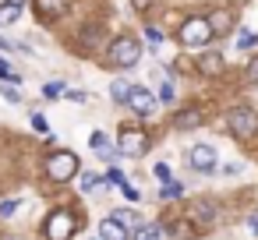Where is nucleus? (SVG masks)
Wrapping results in <instances>:
<instances>
[{"label":"nucleus","mask_w":258,"mask_h":240,"mask_svg":"<svg viewBox=\"0 0 258 240\" xmlns=\"http://www.w3.org/2000/svg\"><path fill=\"white\" fill-rule=\"evenodd\" d=\"M212 39H216V36H212V29H209V18H202V15L184 18L180 29H177V43H180V46H209Z\"/></svg>","instance_id":"obj_1"},{"label":"nucleus","mask_w":258,"mask_h":240,"mask_svg":"<svg viewBox=\"0 0 258 240\" xmlns=\"http://www.w3.org/2000/svg\"><path fill=\"white\" fill-rule=\"evenodd\" d=\"M138 57H142L138 39H131V36H117V39L110 43V64H117V67H135Z\"/></svg>","instance_id":"obj_2"},{"label":"nucleus","mask_w":258,"mask_h":240,"mask_svg":"<svg viewBox=\"0 0 258 240\" xmlns=\"http://www.w3.org/2000/svg\"><path fill=\"white\" fill-rule=\"evenodd\" d=\"M78 173V155L75 152H53L50 159H46V177L50 180H57V184H64V180H71Z\"/></svg>","instance_id":"obj_3"},{"label":"nucleus","mask_w":258,"mask_h":240,"mask_svg":"<svg viewBox=\"0 0 258 240\" xmlns=\"http://www.w3.org/2000/svg\"><path fill=\"white\" fill-rule=\"evenodd\" d=\"M226 127H230V134H237V138H251V134L258 131V110L237 106V110L226 117Z\"/></svg>","instance_id":"obj_4"},{"label":"nucleus","mask_w":258,"mask_h":240,"mask_svg":"<svg viewBox=\"0 0 258 240\" xmlns=\"http://www.w3.org/2000/svg\"><path fill=\"white\" fill-rule=\"evenodd\" d=\"M78 233V219L64 208H57L50 219H46V240H71Z\"/></svg>","instance_id":"obj_5"},{"label":"nucleus","mask_w":258,"mask_h":240,"mask_svg":"<svg viewBox=\"0 0 258 240\" xmlns=\"http://www.w3.org/2000/svg\"><path fill=\"white\" fill-rule=\"evenodd\" d=\"M117 148H120V155H131V159H135V155H145V152H149V134L127 127V131L117 134Z\"/></svg>","instance_id":"obj_6"},{"label":"nucleus","mask_w":258,"mask_h":240,"mask_svg":"<svg viewBox=\"0 0 258 240\" xmlns=\"http://www.w3.org/2000/svg\"><path fill=\"white\" fill-rule=\"evenodd\" d=\"M187 163H191L195 173H212L216 170V148L212 145H195L187 152Z\"/></svg>","instance_id":"obj_7"},{"label":"nucleus","mask_w":258,"mask_h":240,"mask_svg":"<svg viewBox=\"0 0 258 240\" xmlns=\"http://www.w3.org/2000/svg\"><path fill=\"white\" fill-rule=\"evenodd\" d=\"M127 106H131L135 113L149 117V113L156 110V96H152L149 89H131V96H127Z\"/></svg>","instance_id":"obj_8"},{"label":"nucleus","mask_w":258,"mask_h":240,"mask_svg":"<svg viewBox=\"0 0 258 240\" xmlns=\"http://www.w3.org/2000/svg\"><path fill=\"white\" fill-rule=\"evenodd\" d=\"M202 124H205V110H198V106L177 110V117H173V127L177 131H191V127H202Z\"/></svg>","instance_id":"obj_9"},{"label":"nucleus","mask_w":258,"mask_h":240,"mask_svg":"<svg viewBox=\"0 0 258 240\" xmlns=\"http://www.w3.org/2000/svg\"><path fill=\"white\" fill-rule=\"evenodd\" d=\"M131 233H127V226L117 219V215H106L103 222H99V240H127Z\"/></svg>","instance_id":"obj_10"},{"label":"nucleus","mask_w":258,"mask_h":240,"mask_svg":"<svg viewBox=\"0 0 258 240\" xmlns=\"http://www.w3.org/2000/svg\"><path fill=\"white\" fill-rule=\"evenodd\" d=\"M68 4H71V0H36V15H43V18H57V15L68 11Z\"/></svg>","instance_id":"obj_11"},{"label":"nucleus","mask_w":258,"mask_h":240,"mask_svg":"<svg viewBox=\"0 0 258 240\" xmlns=\"http://www.w3.org/2000/svg\"><path fill=\"white\" fill-rule=\"evenodd\" d=\"M223 57L216 53V50H209V53H202V60H198V71L202 74H223Z\"/></svg>","instance_id":"obj_12"},{"label":"nucleus","mask_w":258,"mask_h":240,"mask_svg":"<svg viewBox=\"0 0 258 240\" xmlns=\"http://www.w3.org/2000/svg\"><path fill=\"white\" fill-rule=\"evenodd\" d=\"M230 15L226 11H216V15H209V29H212V36H226L230 32Z\"/></svg>","instance_id":"obj_13"},{"label":"nucleus","mask_w":258,"mask_h":240,"mask_svg":"<svg viewBox=\"0 0 258 240\" xmlns=\"http://www.w3.org/2000/svg\"><path fill=\"white\" fill-rule=\"evenodd\" d=\"M159 236H163V226H156V222L135 226V240H159Z\"/></svg>","instance_id":"obj_14"},{"label":"nucleus","mask_w":258,"mask_h":240,"mask_svg":"<svg viewBox=\"0 0 258 240\" xmlns=\"http://www.w3.org/2000/svg\"><path fill=\"white\" fill-rule=\"evenodd\" d=\"M18 4H11V0H4V4H0V25H11V22H18Z\"/></svg>","instance_id":"obj_15"},{"label":"nucleus","mask_w":258,"mask_h":240,"mask_svg":"<svg viewBox=\"0 0 258 240\" xmlns=\"http://www.w3.org/2000/svg\"><path fill=\"white\" fill-rule=\"evenodd\" d=\"M110 96H113L117 103H127V96H131V85H127L124 78H117V82L110 85Z\"/></svg>","instance_id":"obj_16"},{"label":"nucleus","mask_w":258,"mask_h":240,"mask_svg":"<svg viewBox=\"0 0 258 240\" xmlns=\"http://www.w3.org/2000/svg\"><path fill=\"white\" fill-rule=\"evenodd\" d=\"M180 194H184V184H180V180H166V187L159 191V198H166V201H170V198H180Z\"/></svg>","instance_id":"obj_17"},{"label":"nucleus","mask_w":258,"mask_h":240,"mask_svg":"<svg viewBox=\"0 0 258 240\" xmlns=\"http://www.w3.org/2000/svg\"><path fill=\"white\" fill-rule=\"evenodd\" d=\"M113 215H117L124 226H142V219H138V212H135V208H124V212H113Z\"/></svg>","instance_id":"obj_18"},{"label":"nucleus","mask_w":258,"mask_h":240,"mask_svg":"<svg viewBox=\"0 0 258 240\" xmlns=\"http://www.w3.org/2000/svg\"><path fill=\"white\" fill-rule=\"evenodd\" d=\"M82 39H85V43H99V39H103V29H99V25H85V29H82Z\"/></svg>","instance_id":"obj_19"},{"label":"nucleus","mask_w":258,"mask_h":240,"mask_svg":"<svg viewBox=\"0 0 258 240\" xmlns=\"http://www.w3.org/2000/svg\"><path fill=\"white\" fill-rule=\"evenodd\" d=\"M237 46H240V50H254V46H258V36H254V32H240Z\"/></svg>","instance_id":"obj_20"},{"label":"nucleus","mask_w":258,"mask_h":240,"mask_svg":"<svg viewBox=\"0 0 258 240\" xmlns=\"http://www.w3.org/2000/svg\"><path fill=\"white\" fill-rule=\"evenodd\" d=\"M43 96H50V99H57V96H68V89H64L60 82H50V85L43 89Z\"/></svg>","instance_id":"obj_21"},{"label":"nucleus","mask_w":258,"mask_h":240,"mask_svg":"<svg viewBox=\"0 0 258 240\" xmlns=\"http://www.w3.org/2000/svg\"><path fill=\"white\" fill-rule=\"evenodd\" d=\"M0 82H11V85H18V82H22V74H15L8 64H0Z\"/></svg>","instance_id":"obj_22"},{"label":"nucleus","mask_w":258,"mask_h":240,"mask_svg":"<svg viewBox=\"0 0 258 240\" xmlns=\"http://www.w3.org/2000/svg\"><path fill=\"white\" fill-rule=\"evenodd\" d=\"M0 96H4L8 103H22V96H18V89H8V82H0Z\"/></svg>","instance_id":"obj_23"},{"label":"nucleus","mask_w":258,"mask_h":240,"mask_svg":"<svg viewBox=\"0 0 258 240\" xmlns=\"http://www.w3.org/2000/svg\"><path fill=\"white\" fill-rule=\"evenodd\" d=\"M32 127H36L39 134H50V124H46V117H43V113H32Z\"/></svg>","instance_id":"obj_24"},{"label":"nucleus","mask_w":258,"mask_h":240,"mask_svg":"<svg viewBox=\"0 0 258 240\" xmlns=\"http://www.w3.org/2000/svg\"><path fill=\"white\" fill-rule=\"evenodd\" d=\"M103 180H106V184H120V187H124V184H127V177H124V173H120V170H110V173H106V177H103Z\"/></svg>","instance_id":"obj_25"},{"label":"nucleus","mask_w":258,"mask_h":240,"mask_svg":"<svg viewBox=\"0 0 258 240\" xmlns=\"http://www.w3.org/2000/svg\"><path fill=\"white\" fill-rule=\"evenodd\" d=\"M99 184H103V177H96V173H85V177H82V187H85V191H92V187H99Z\"/></svg>","instance_id":"obj_26"},{"label":"nucleus","mask_w":258,"mask_h":240,"mask_svg":"<svg viewBox=\"0 0 258 240\" xmlns=\"http://www.w3.org/2000/svg\"><path fill=\"white\" fill-rule=\"evenodd\" d=\"M145 39H149V43H159V39H163V32H159L156 25H145Z\"/></svg>","instance_id":"obj_27"},{"label":"nucleus","mask_w":258,"mask_h":240,"mask_svg":"<svg viewBox=\"0 0 258 240\" xmlns=\"http://www.w3.org/2000/svg\"><path fill=\"white\" fill-rule=\"evenodd\" d=\"M247 82H251V85H258V57L247 64Z\"/></svg>","instance_id":"obj_28"},{"label":"nucleus","mask_w":258,"mask_h":240,"mask_svg":"<svg viewBox=\"0 0 258 240\" xmlns=\"http://www.w3.org/2000/svg\"><path fill=\"white\" fill-rule=\"evenodd\" d=\"M159 99H163V103H173V85H170V82L159 89Z\"/></svg>","instance_id":"obj_29"},{"label":"nucleus","mask_w":258,"mask_h":240,"mask_svg":"<svg viewBox=\"0 0 258 240\" xmlns=\"http://www.w3.org/2000/svg\"><path fill=\"white\" fill-rule=\"evenodd\" d=\"M15 208H18V201H11V198H8V201H0V215H11Z\"/></svg>","instance_id":"obj_30"},{"label":"nucleus","mask_w":258,"mask_h":240,"mask_svg":"<svg viewBox=\"0 0 258 240\" xmlns=\"http://www.w3.org/2000/svg\"><path fill=\"white\" fill-rule=\"evenodd\" d=\"M156 177H159V180H170V166L159 163V166H156Z\"/></svg>","instance_id":"obj_31"},{"label":"nucleus","mask_w":258,"mask_h":240,"mask_svg":"<svg viewBox=\"0 0 258 240\" xmlns=\"http://www.w3.org/2000/svg\"><path fill=\"white\" fill-rule=\"evenodd\" d=\"M120 191H124V194H127V198H131V201H138V187H131V184H124V187H120Z\"/></svg>","instance_id":"obj_32"},{"label":"nucleus","mask_w":258,"mask_h":240,"mask_svg":"<svg viewBox=\"0 0 258 240\" xmlns=\"http://www.w3.org/2000/svg\"><path fill=\"white\" fill-rule=\"evenodd\" d=\"M131 4H135V8H138V11H149V8H152V4H156V0H131Z\"/></svg>","instance_id":"obj_33"},{"label":"nucleus","mask_w":258,"mask_h":240,"mask_svg":"<svg viewBox=\"0 0 258 240\" xmlns=\"http://www.w3.org/2000/svg\"><path fill=\"white\" fill-rule=\"evenodd\" d=\"M247 229H251V233H258V215H251V219H247Z\"/></svg>","instance_id":"obj_34"},{"label":"nucleus","mask_w":258,"mask_h":240,"mask_svg":"<svg viewBox=\"0 0 258 240\" xmlns=\"http://www.w3.org/2000/svg\"><path fill=\"white\" fill-rule=\"evenodd\" d=\"M11 4H18V8H22V4H25V0H11Z\"/></svg>","instance_id":"obj_35"}]
</instances>
